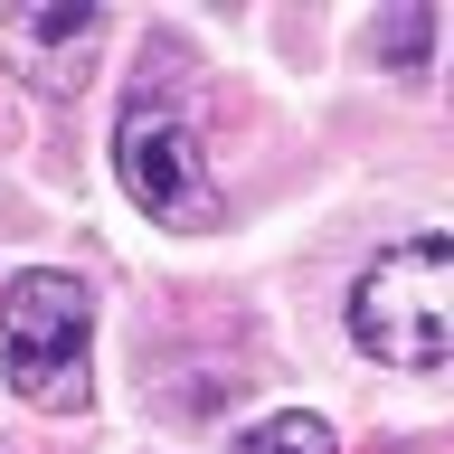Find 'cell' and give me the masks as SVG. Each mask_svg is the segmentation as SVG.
<instances>
[{
	"mask_svg": "<svg viewBox=\"0 0 454 454\" xmlns=\"http://www.w3.org/2000/svg\"><path fill=\"white\" fill-rule=\"evenodd\" d=\"M350 340L379 369H445L454 360V237L417 227L360 265L350 284Z\"/></svg>",
	"mask_w": 454,
	"mask_h": 454,
	"instance_id": "cell-1",
	"label": "cell"
},
{
	"mask_svg": "<svg viewBox=\"0 0 454 454\" xmlns=\"http://www.w3.org/2000/svg\"><path fill=\"white\" fill-rule=\"evenodd\" d=\"M369 48H379V67H407V76H417L426 57H435V10H426V0L388 10V20L369 28Z\"/></svg>",
	"mask_w": 454,
	"mask_h": 454,
	"instance_id": "cell-6",
	"label": "cell"
},
{
	"mask_svg": "<svg viewBox=\"0 0 454 454\" xmlns=\"http://www.w3.org/2000/svg\"><path fill=\"white\" fill-rule=\"evenodd\" d=\"M95 38H105V10H95V0H28V10L0 20V57H10L28 85H48V95L85 76Z\"/></svg>",
	"mask_w": 454,
	"mask_h": 454,
	"instance_id": "cell-4",
	"label": "cell"
},
{
	"mask_svg": "<svg viewBox=\"0 0 454 454\" xmlns=\"http://www.w3.org/2000/svg\"><path fill=\"white\" fill-rule=\"evenodd\" d=\"M227 454H340V435L322 417H303V407H284V417H255Z\"/></svg>",
	"mask_w": 454,
	"mask_h": 454,
	"instance_id": "cell-5",
	"label": "cell"
},
{
	"mask_svg": "<svg viewBox=\"0 0 454 454\" xmlns=\"http://www.w3.org/2000/svg\"><path fill=\"white\" fill-rule=\"evenodd\" d=\"M114 170H123L133 208H152L161 227H218V218H227L218 180H208L199 114L180 105L152 67L133 76V95H123V114H114Z\"/></svg>",
	"mask_w": 454,
	"mask_h": 454,
	"instance_id": "cell-3",
	"label": "cell"
},
{
	"mask_svg": "<svg viewBox=\"0 0 454 454\" xmlns=\"http://www.w3.org/2000/svg\"><path fill=\"white\" fill-rule=\"evenodd\" d=\"M85 340H95V294L76 275L28 265L0 284V369L38 417H85V397H95Z\"/></svg>",
	"mask_w": 454,
	"mask_h": 454,
	"instance_id": "cell-2",
	"label": "cell"
}]
</instances>
